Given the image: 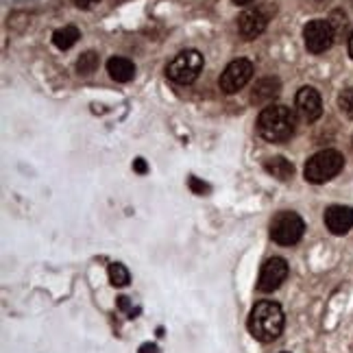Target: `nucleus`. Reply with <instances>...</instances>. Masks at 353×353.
I'll return each mask as SVG.
<instances>
[{
    "instance_id": "1",
    "label": "nucleus",
    "mask_w": 353,
    "mask_h": 353,
    "mask_svg": "<svg viewBox=\"0 0 353 353\" xmlns=\"http://www.w3.org/2000/svg\"><path fill=\"white\" fill-rule=\"evenodd\" d=\"M296 129V116L286 105H268L257 116V133L266 142H288Z\"/></svg>"
},
{
    "instance_id": "2",
    "label": "nucleus",
    "mask_w": 353,
    "mask_h": 353,
    "mask_svg": "<svg viewBox=\"0 0 353 353\" xmlns=\"http://www.w3.org/2000/svg\"><path fill=\"white\" fill-rule=\"evenodd\" d=\"M249 332L255 341L260 343H273L283 332V310L279 303L273 301H260L249 314Z\"/></svg>"
},
{
    "instance_id": "3",
    "label": "nucleus",
    "mask_w": 353,
    "mask_h": 353,
    "mask_svg": "<svg viewBox=\"0 0 353 353\" xmlns=\"http://www.w3.org/2000/svg\"><path fill=\"white\" fill-rule=\"evenodd\" d=\"M345 168V157L343 153L334 151V148H325L316 155H312L305 164V179L310 183H325L334 179V176Z\"/></svg>"
},
{
    "instance_id": "4",
    "label": "nucleus",
    "mask_w": 353,
    "mask_h": 353,
    "mask_svg": "<svg viewBox=\"0 0 353 353\" xmlns=\"http://www.w3.org/2000/svg\"><path fill=\"white\" fill-rule=\"evenodd\" d=\"M203 55L199 50H181L168 65H166V74L172 83H179V85H190L194 83L199 79V74L203 72Z\"/></svg>"
},
{
    "instance_id": "5",
    "label": "nucleus",
    "mask_w": 353,
    "mask_h": 353,
    "mask_svg": "<svg viewBox=\"0 0 353 353\" xmlns=\"http://www.w3.org/2000/svg\"><path fill=\"white\" fill-rule=\"evenodd\" d=\"M305 223L296 212H279L270 223V238L281 247H292L303 238Z\"/></svg>"
},
{
    "instance_id": "6",
    "label": "nucleus",
    "mask_w": 353,
    "mask_h": 353,
    "mask_svg": "<svg viewBox=\"0 0 353 353\" xmlns=\"http://www.w3.org/2000/svg\"><path fill=\"white\" fill-rule=\"evenodd\" d=\"M336 33L332 29L330 20H312L303 29V42L312 55H323L325 50L334 46Z\"/></svg>"
},
{
    "instance_id": "7",
    "label": "nucleus",
    "mask_w": 353,
    "mask_h": 353,
    "mask_svg": "<svg viewBox=\"0 0 353 353\" xmlns=\"http://www.w3.org/2000/svg\"><path fill=\"white\" fill-rule=\"evenodd\" d=\"M251 77H253V63L249 59H236L223 70L219 85L225 94H236L249 83Z\"/></svg>"
},
{
    "instance_id": "8",
    "label": "nucleus",
    "mask_w": 353,
    "mask_h": 353,
    "mask_svg": "<svg viewBox=\"0 0 353 353\" xmlns=\"http://www.w3.org/2000/svg\"><path fill=\"white\" fill-rule=\"evenodd\" d=\"M288 277V262L283 257H270L264 262L260 270V279H257V290L260 292H273L277 290Z\"/></svg>"
},
{
    "instance_id": "9",
    "label": "nucleus",
    "mask_w": 353,
    "mask_h": 353,
    "mask_svg": "<svg viewBox=\"0 0 353 353\" xmlns=\"http://www.w3.org/2000/svg\"><path fill=\"white\" fill-rule=\"evenodd\" d=\"M294 110L296 116L301 118L307 125L316 122L323 114V101H321V94L314 88H301L296 92V99H294Z\"/></svg>"
},
{
    "instance_id": "10",
    "label": "nucleus",
    "mask_w": 353,
    "mask_h": 353,
    "mask_svg": "<svg viewBox=\"0 0 353 353\" xmlns=\"http://www.w3.org/2000/svg\"><path fill=\"white\" fill-rule=\"evenodd\" d=\"M325 225L334 236H345L353 229V208L332 205L325 212Z\"/></svg>"
},
{
    "instance_id": "11",
    "label": "nucleus",
    "mask_w": 353,
    "mask_h": 353,
    "mask_svg": "<svg viewBox=\"0 0 353 353\" xmlns=\"http://www.w3.org/2000/svg\"><path fill=\"white\" fill-rule=\"evenodd\" d=\"M266 24H268V20L262 11L249 9L238 18V31L244 39H255L266 31Z\"/></svg>"
},
{
    "instance_id": "12",
    "label": "nucleus",
    "mask_w": 353,
    "mask_h": 353,
    "mask_svg": "<svg viewBox=\"0 0 353 353\" xmlns=\"http://www.w3.org/2000/svg\"><path fill=\"white\" fill-rule=\"evenodd\" d=\"M281 94V83L277 77H266L260 79L255 83L253 92H251V103L257 107H268L273 105V101Z\"/></svg>"
},
{
    "instance_id": "13",
    "label": "nucleus",
    "mask_w": 353,
    "mask_h": 353,
    "mask_svg": "<svg viewBox=\"0 0 353 353\" xmlns=\"http://www.w3.org/2000/svg\"><path fill=\"white\" fill-rule=\"evenodd\" d=\"M107 72L118 83H129L135 77V63L127 57H112L107 61Z\"/></svg>"
},
{
    "instance_id": "14",
    "label": "nucleus",
    "mask_w": 353,
    "mask_h": 353,
    "mask_svg": "<svg viewBox=\"0 0 353 353\" xmlns=\"http://www.w3.org/2000/svg\"><path fill=\"white\" fill-rule=\"evenodd\" d=\"M264 170H266L270 176H275V179H279V181H290L292 176H294V166L290 164V161H288L286 157H281V155H277V157H268V159L264 161Z\"/></svg>"
},
{
    "instance_id": "15",
    "label": "nucleus",
    "mask_w": 353,
    "mask_h": 353,
    "mask_svg": "<svg viewBox=\"0 0 353 353\" xmlns=\"http://www.w3.org/2000/svg\"><path fill=\"white\" fill-rule=\"evenodd\" d=\"M79 37H81L79 29L70 24V26H63V29H57L52 33V44H55L59 50H68L79 42Z\"/></svg>"
},
{
    "instance_id": "16",
    "label": "nucleus",
    "mask_w": 353,
    "mask_h": 353,
    "mask_svg": "<svg viewBox=\"0 0 353 353\" xmlns=\"http://www.w3.org/2000/svg\"><path fill=\"white\" fill-rule=\"evenodd\" d=\"M97 68H99V55L94 50H85L77 61V72L81 77H90Z\"/></svg>"
},
{
    "instance_id": "17",
    "label": "nucleus",
    "mask_w": 353,
    "mask_h": 353,
    "mask_svg": "<svg viewBox=\"0 0 353 353\" xmlns=\"http://www.w3.org/2000/svg\"><path fill=\"white\" fill-rule=\"evenodd\" d=\"M110 281H112V286H116V288H125V286H129L131 275H129V270L125 266L114 262V264H110Z\"/></svg>"
},
{
    "instance_id": "18",
    "label": "nucleus",
    "mask_w": 353,
    "mask_h": 353,
    "mask_svg": "<svg viewBox=\"0 0 353 353\" xmlns=\"http://www.w3.org/2000/svg\"><path fill=\"white\" fill-rule=\"evenodd\" d=\"M338 107H341L343 116L353 120V88H347L341 92V97H338Z\"/></svg>"
},
{
    "instance_id": "19",
    "label": "nucleus",
    "mask_w": 353,
    "mask_h": 353,
    "mask_svg": "<svg viewBox=\"0 0 353 353\" xmlns=\"http://www.w3.org/2000/svg\"><path fill=\"white\" fill-rule=\"evenodd\" d=\"M330 24H332V29H334L336 37H338V35H345L347 24H349V20H347V16H345V11H343V9H336V11L332 13V16H330Z\"/></svg>"
},
{
    "instance_id": "20",
    "label": "nucleus",
    "mask_w": 353,
    "mask_h": 353,
    "mask_svg": "<svg viewBox=\"0 0 353 353\" xmlns=\"http://www.w3.org/2000/svg\"><path fill=\"white\" fill-rule=\"evenodd\" d=\"M188 183H190V190H192V192L199 194V196H205V194L210 192V185H208V183H203L201 179H196V176H190Z\"/></svg>"
},
{
    "instance_id": "21",
    "label": "nucleus",
    "mask_w": 353,
    "mask_h": 353,
    "mask_svg": "<svg viewBox=\"0 0 353 353\" xmlns=\"http://www.w3.org/2000/svg\"><path fill=\"white\" fill-rule=\"evenodd\" d=\"M101 0H74V5L79 7V9H92L94 5H99Z\"/></svg>"
},
{
    "instance_id": "22",
    "label": "nucleus",
    "mask_w": 353,
    "mask_h": 353,
    "mask_svg": "<svg viewBox=\"0 0 353 353\" xmlns=\"http://www.w3.org/2000/svg\"><path fill=\"white\" fill-rule=\"evenodd\" d=\"M133 168H135V172H138V174H144V172L148 170V166H146V161H144L142 157H138V159H135V161H133Z\"/></svg>"
},
{
    "instance_id": "23",
    "label": "nucleus",
    "mask_w": 353,
    "mask_h": 353,
    "mask_svg": "<svg viewBox=\"0 0 353 353\" xmlns=\"http://www.w3.org/2000/svg\"><path fill=\"white\" fill-rule=\"evenodd\" d=\"M140 353H157V347H155V345H151V347H148V345H144Z\"/></svg>"
},
{
    "instance_id": "24",
    "label": "nucleus",
    "mask_w": 353,
    "mask_h": 353,
    "mask_svg": "<svg viewBox=\"0 0 353 353\" xmlns=\"http://www.w3.org/2000/svg\"><path fill=\"white\" fill-rule=\"evenodd\" d=\"M349 55H351V59H353V31H351V35H349Z\"/></svg>"
},
{
    "instance_id": "25",
    "label": "nucleus",
    "mask_w": 353,
    "mask_h": 353,
    "mask_svg": "<svg viewBox=\"0 0 353 353\" xmlns=\"http://www.w3.org/2000/svg\"><path fill=\"white\" fill-rule=\"evenodd\" d=\"M249 3H253V0H234V5H249Z\"/></svg>"
},
{
    "instance_id": "26",
    "label": "nucleus",
    "mask_w": 353,
    "mask_h": 353,
    "mask_svg": "<svg viewBox=\"0 0 353 353\" xmlns=\"http://www.w3.org/2000/svg\"><path fill=\"white\" fill-rule=\"evenodd\" d=\"M351 142H353V140H351Z\"/></svg>"
}]
</instances>
